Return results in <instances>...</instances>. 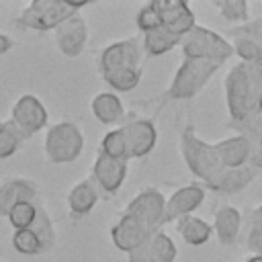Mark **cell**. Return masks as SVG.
<instances>
[{"mask_svg":"<svg viewBox=\"0 0 262 262\" xmlns=\"http://www.w3.org/2000/svg\"><path fill=\"white\" fill-rule=\"evenodd\" d=\"M96 203H98V188L92 180H82L76 186H72V190L68 192V207L76 217L88 215Z\"/></svg>","mask_w":262,"mask_h":262,"instance_id":"cell-22","label":"cell"},{"mask_svg":"<svg viewBox=\"0 0 262 262\" xmlns=\"http://www.w3.org/2000/svg\"><path fill=\"white\" fill-rule=\"evenodd\" d=\"M219 162L223 168H242L248 166V156H250V139L246 135H233L227 139H221L215 143Z\"/></svg>","mask_w":262,"mask_h":262,"instance_id":"cell-18","label":"cell"},{"mask_svg":"<svg viewBox=\"0 0 262 262\" xmlns=\"http://www.w3.org/2000/svg\"><path fill=\"white\" fill-rule=\"evenodd\" d=\"M88 41V25L80 14L70 16L68 20H63L57 29H55V43L57 49L68 55V57H76L82 53V49L86 47Z\"/></svg>","mask_w":262,"mask_h":262,"instance_id":"cell-14","label":"cell"},{"mask_svg":"<svg viewBox=\"0 0 262 262\" xmlns=\"http://www.w3.org/2000/svg\"><path fill=\"white\" fill-rule=\"evenodd\" d=\"M125 176H127V162L113 160L100 151L96 154V160L92 166V178H94V184L102 192L115 194L123 186Z\"/></svg>","mask_w":262,"mask_h":262,"instance_id":"cell-15","label":"cell"},{"mask_svg":"<svg viewBox=\"0 0 262 262\" xmlns=\"http://www.w3.org/2000/svg\"><path fill=\"white\" fill-rule=\"evenodd\" d=\"M229 127H233L235 131H239V135H246L252 141H262V113H256L237 123H229Z\"/></svg>","mask_w":262,"mask_h":262,"instance_id":"cell-34","label":"cell"},{"mask_svg":"<svg viewBox=\"0 0 262 262\" xmlns=\"http://www.w3.org/2000/svg\"><path fill=\"white\" fill-rule=\"evenodd\" d=\"M123 131H125V137H127V143L131 149V160L145 158L156 147L158 133L149 119H133L127 125H123Z\"/></svg>","mask_w":262,"mask_h":262,"instance_id":"cell-16","label":"cell"},{"mask_svg":"<svg viewBox=\"0 0 262 262\" xmlns=\"http://www.w3.org/2000/svg\"><path fill=\"white\" fill-rule=\"evenodd\" d=\"M205 201V188L201 184H186L178 190H174L166 199V213H164V223L178 221L186 215H192Z\"/></svg>","mask_w":262,"mask_h":262,"instance_id":"cell-13","label":"cell"},{"mask_svg":"<svg viewBox=\"0 0 262 262\" xmlns=\"http://www.w3.org/2000/svg\"><path fill=\"white\" fill-rule=\"evenodd\" d=\"M180 154H182V160H184L186 168L190 170V174L203 182L213 178L223 168L215 145L201 139L194 133L192 125H186L180 133Z\"/></svg>","mask_w":262,"mask_h":262,"instance_id":"cell-4","label":"cell"},{"mask_svg":"<svg viewBox=\"0 0 262 262\" xmlns=\"http://www.w3.org/2000/svg\"><path fill=\"white\" fill-rule=\"evenodd\" d=\"M37 211L39 207L35 205V201H23V203H16L10 211H8V223L14 227V231L18 229H31L35 219H37Z\"/></svg>","mask_w":262,"mask_h":262,"instance_id":"cell-28","label":"cell"},{"mask_svg":"<svg viewBox=\"0 0 262 262\" xmlns=\"http://www.w3.org/2000/svg\"><path fill=\"white\" fill-rule=\"evenodd\" d=\"M141 51H143V45L139 43L137 37L106 45L98 57L100 74L121 70V68H141L139 66L141 63Z\"/></svg>","mask_w":262,"mask_h":262,"instance_id":"cell-9","label":"cell"},{"mask_svg":"<svg viewBox=\"0 0 262 262\" xmlns=\"http://www.w3.org/2000/svg\"><path fill=\"white\" fill-rule=\"evenodd\" d=\"M244 262H262V256H258V254H252L250 258H246Z\"/></svg>","mask_w":262,"mask_h":262,"instance_id":"cell-39","label":"cell"},{"mask_svg":"<svg viewBox=\"0 0 262 262\" xmlns=\"http://www.w3.org/2000/svg\"><path fill=\"white\" fill-rule=\"evenodd\" d=\"M147 242H149V239H147ZM147 242H145L143 246H139V248H135V250H131V252L127 254V256H129V262H158Z\"/></svg>","mask_w":262,"mask_h":262,"instance_id":"cell-36","label":"cell"},{"mask_svg":"<svg viewBox=\"0 0 262 262\" xmlns=\"http://www.w3.org/2000/svg\"><path fill=\"white\" fill-rule=\"evenodd\" d=\"M180 41H182L180 37H176L170 31H166L164 27H160V29L143 35V51L147 55H154V57L156 55H164L170 49H174L176 45H180Z\"/></svg>","mask_w":262,"mask_h":262,"instance_id":"cell-24","label":"cell"},{"mask_svg":"<svg viewBox=\"0 0 262 262\" xmlns=\"http://www.w3.org/2000/svg\"><path fill=\"white\" fill-rule=\"evenodd\" d=\"M100 154L113 158V160H121V162H129L131 160V149H129V143H127V137H125V131L123 127L119 129H113L108 131L102 141H100Z\"/></svg>","mask_w":262,"mask_h":262,"instance_id":"cell-25","label":"cell"},{"mask_svg":"<svg viewBox=\"0 0 262 262\" xmlns=\"http://www.w3.org/2000/svg\"><path fill=\"white\" fill-rule=\"evenodd\" d=\"M37 235H39V239H41V244H43V250H49L53 244H55V231H53V223H51V219H49V215L39 207V211H37V219H35V223H33V227H31Z\"/></svg>","mask_w":262,"mask_h":262,"instance_id":"cell-33","label":"cell"},{"mask_svg":"<svg viewBox=\"0 0 262 262\" xmlns=\"http://www.w3.org/2000/svg\"><path fill=\"white\" fill-rule=\"evenodd\" d=\"M248 166L254 168V170H262V141H252V139H250Z\"/></svg>","mask_w":262,"mask_h":262,"instance_id":"cell-37","label":"cell"},{"mask_svg":"<svg viewBox=\"0 0 262 262\" xmlns=\"http://www.w3.org/2000/svg\"><path fill=\"white\" fill-rule=\"evenodd\" d=\"M213 6L229 23H239V25H246L248 23L250 8H248V2L246 0H213Z\"/></svg>","mask_w":262,"mask_h":262,"instance_id":"cell-31","label":"cell"},{"mask_svg":"<svg viewBox=\"0 0 262 262\" xmlns=\"http://www.w3.org/2000/svg\"><path fill=\"white\" fill-rule=\"evenodd\" d=\"M25 139L29 137L12 121H2L0 123V160L10 158Z\"/></svg>","mask_w":262,"mask_h":262,"instance_id":"cell-27","label":"cell"},{"mask_svg":"<svg viewBox=\"0 0 262 262\" xmlns=\"http://www.w3.org/2000/svg\"><path fill=\"white\" fill-rule=\"evenodd\" d=\"M90 108H92V115L96 117V121L102 123V125H115L125 117L123 102L115 92L96 94L90 102Z\"/></svg>","mask_w":262,"mask_h":262,"instance_id":"cell-21","label":"cell"},{"mask_svg":"<svg viewBox=\"0 0 262 262\" xmlns=\"http://www.w3.org/2000/svg\"><path fill=\"white\" fill-rule=\"evenodd\" d=\"M162 18V27L166 31H170L172 35L176 37H184L188 35L194 27H196V20H194V14L192 10L188 8L186 2H180V0H154L151 2Z\"/></svg>","mask_w":262,"mask_h":262,"instance_id":"cell-10","label":"cell"},{"mask_svg":"<svg viewBox=\"0 0 262 262\" xmlns=\"http://www.w3.org/2000/svg\"><path fill=\"white\" fill-rule=\"evenodd\" d=\"M84 149V135L76 123L61 121L45 133V154L53 164H70L80 158Z\"/></svg>","mask_w":262,"mask_h":262,"instance_id":"cell-6","label":"cell"},{"mask_svg":"<svg viewBox=\"0 0 262 262\" xmlns=\"http://www.w3.org/2000/svg\"><path fill=\"white\" fill-rule=\"evenodd\" d=\"M180 49H182V55L188 59H209V61H217L221 66L233 53L231 43L223 35H219L207 27H199V25L188 35L182 37Z\"/></svg>","mask_w":262,"mask_h":262,"instance_id":"cell-5","label":"cell"},{"mask_svg":"<svg viewBox=\"0 0 262 262\" xmlns=\"http://www.w3.org/2000/svg\"><path fill=\"white\" fill-rule=\"evenodd\" d=\"M37 190L25 178H8L0 184V217H6L8 211L23 201H35Z\"/></svg>","mask_w":262,"mask_h":262,"instance_id":"cell-19","label":"cell"},{"mask_svg":"<svg viewBox=\"0 0 262 262\" xmlns=\"http://www.w3.org/2000/svg\"><path fill=\"white\" fill-rule=\"evenodd\" d=\"M223 86L229 123H237L260 113L258 104L262 96V63L239 61L229 70L223 80Z\"/></svg>","mask_w":262,"mask_h":262,"instance_id":"cell-1","label":"cell"},{"mask_svg":"<svg viewBox=\"0 0 262 262\" xmlns=\"http://www.w3.org/2000/svg\"><path fill=\"white\" fill-rule=\"evenodd\" d=\"M10 47H12L10 37H8V35H4V33H0V55H2V53H6Z\"/></svg>","mask_w":262,"mask_h":262,"instance_id":"cell-38","label":"cell"},{"mask_svg":"<svg viewBox=\"0 0 262 262\" xmlns=\"http://www.w3.org/2000/svg\"><path fill=\"white\" fill-rule=\"evenodd\" d=\"M258 111L262 113V96H260V104H258Z\"/></svg>","mask_w":262,"mask_h":262,"instance_id":"cell-40","label":"cell"},{"mask_svg":"<svg viewBox=\"0 0 262 262\" xmlns=\"http://www.w3.org/2000/svg\"><path fill=\"white\" fill-rule=\"evenodd\" d=\"M10 121L27 135H35L47 125V111L43 102L33 96V94H23L14 104H12V117Z\"/></svg>","mask_w":262,"mask_h":262,"instance_id":"cell-11","label":"cell"},{"mask_svg":"<svg viewBox=\"0 0 262 262\" xmlns=\"http://www.w3.org/2000/svg\"><path fill=\"white\" fill-rule=\"evenodd\" d=\"M246 246H248V250H252L254 254L262 256V205H258V207L252 211V219H250V229H248Z\"/></svg>","mask_w":262,"mask_h":262,"instance_id":"cell-32","label":"cell"},{"mask_svg":"<svg viewBox=\"0 0 262 262\" xmlns=\"http://www.w3.org/2000/svg\"><path fill=\"white\" fill-rule=\"evenodd\" d=\"M233 53L244 63H262V16L227 31Z\"/></svg>","mask_w":262,"mask_h":262,"instance_id":"cell-7","label":"cell"},{"mask_svg":"<svg viewBox=\"0 0 262 262\" xmlns=\"http://www.w3.org/2000/svg\"><path fill=\"white\" fill-rule=\"evenodd\" d=\"M86 6V2H70V0H33L16 23L31 31H55L63 20L78 14V10Z\"/></svg>","mask_w":262,"mask_h":262,"instance_id":"cell-3","label":"cell"},{"mask_svg":"<svg viewBox=\"0 0 262 262\" xmlns=\"http://www.w3.org/2000/svg\"><path fill=\"white\" fill-rule=\"evenodd\" d=\"M160 27H162V18H160L156 6L151 2L143 4L139 8V12H137V29L145 35V33H151V31H156Z\"/></svg>","mask_w":262,"mask_h":262,"instance_id":"cell-35","label":"cell"},{"mask_svg":"<svg viewBox=\"0 0 262 262\" xmlns=\"http://www.w3.org/2000/svg\"><path fill=\"white\" fill-rule=\"evenodd\" d=\"M254 178H256V170L250 168V166H242V168H221L213 178H209V180L205 182V186L211 188V190H215V192L235 194V192H242L244 188H248Z\"/></svg>","mask_w":262,"mask_h":262,"instance_id":"cell-17","label":"cell"},{"mask_svg":"<svg viewBox=\"0 0 262 262\" xmlns=\"http://www.w3.org/2000/svg\"><path fill=\"white\" fill-rule=\"evenodd\" d=\"M213 229L215 235L219 239V244L223 246H231L242 229V213L231 207V205H223L215 211V219H213Z\"/></svg>","mask_w":262,"mask_h":262,"instance_id":"cell-20","label":"cell"},{"mask_svg":"<svg viewBox=\"0 0 262 262\" xmlns=\"http://www.w3.org/2000/svg\"><path fill=\"white\" fill-rule=\"evenodd\" d=\"M102 78L117 92H129L133 88H137V84L141 80V68H121V70L104 72Z\"/></svg>","mask_w":262,"mask_h":262,"instance_id":"cell-26","label":"cell"},{"mask_svg":"<svg viewBox=\"0 0 262 262\" xmlns=\"http://www.w3.org/2000/svg\"><path fill=\"white\" fill-rule=\"evenodd\" d=\"M147 244H149V248H151V252H154V256H156L158 262H174L176 260L178 250H176L172 237L168 233H164L162 229L154 231Z\"/></svg>","mask_w":262,"mask_h":262,"instance_id":"cell-29","label":"cell"},{"mask_svg":"<svg viewBox=\"0 0 262 262\" xmlns=\"http://www.w3.org/2000/svg\"><path fill=\"white\" fill-rule=\"evenodd\" d=\"M176 229H178V233L182 235V239L188 246H203L213 235V227L205 219H201L196 215H186V217L178 219L176 221Z\"/></svg>","mask_w":262,"mask_h":262,"instance_id":"cell-23","label":"cell"},{"mask_svg":"<svg viewBox=\"0 0 262 262\" xmlns=\"http://www.w3.org/2000/svg\"><path fill=\"white\" fill-rule=\"evenodd\" d=\"M164 213H166V199L158 188L151 186L139 190L125 207V215L139 219L143 225H147L154 231H158L164 225Z\"/></svg>","mask_w":262,"mask_h":262,"instance_id":"cell-8","label":"cell"},{"mask_svg":"<svg viewBox=\"0 0 262 262\" xmlns=\"http://www.w3.org/2000/svg\"><path fill=\"white\" fill-rule=\"evenodd\" d=\"M12 248L23 254V256H37L43 250V244L39 239V235L33 229H18L12 233Z\"/></svg>","mask_w":262,"mask_h":262,"instance_id":"cell-30","label":"cell"},{"mask_svg":"<svg viewBox=\"0 0 262 262\" xmlns=\"http://www.w3.org/2000/svg\"><path fill=\"white\" fill-rule=\"evenodd\" d=\"M219 68H221V63H217V61L184 57L180 61L168 90L164 92V100H188V98L196 96Z\"/></svg>","mask_w":262,"mask_h":262,"instance_id":"cell-2","label":"cell"},{"mask_svg":"<svg viewBox=\"0 0 262 262\" xmlns=\"http://www.w3.org/2000/svg\"><path fill=\"white\" fill-rule=\"evenodd\" d=\"M154 229H149L147 225H143L139 219L131 217V215H123L113 227H111V239L115 244V248H119L121 252H131L139 246H143L149 237H151Z\"/></svg>","mask_w":262,"mask_h":262,"instance_id":"cell-12","label":"cell"}]
</instances>
